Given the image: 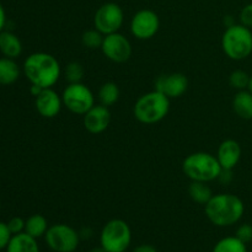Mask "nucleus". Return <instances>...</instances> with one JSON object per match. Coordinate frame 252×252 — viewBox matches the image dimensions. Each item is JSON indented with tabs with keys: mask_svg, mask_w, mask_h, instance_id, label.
I'll return each instance as SVG.
<instances>
[{
	"mask_svg": "<svg viewBox=\"0 0 252 252\" xmlns=\"http://www.w3.org/2000/svg\"><path fill=\"white\" fill-rule=\"evenodd\" d=\"M62 68L56 57L46 52H36L25 59L24 74L31 85L49 89L61 78Z\"/></svg>",
	"mask_w": 252,
	"mask_h": 252,
	"instance_id": "nucleus-1",
	"label": "nucleus"
},
{
	"mask_svg": "<svg viewBox=\"0 0 252 252\" xmlns=\"http://www.w3.org/2000/svg\"><path fill=\"white\" fill-rule=\"evenodd\" d=\"M204 207L207 218L217 226L234 225L245 213L243 199L231 193L213 194Z\"/></svg>",
	"mask_w": 252,
	"mask_h": 252,
	"instance_id": "nucleus-2",
	"label": "nucleus"
},
{
	"mask_svg": "<svg viewBox=\"0 0 252 252\" xmlns=\"http://www.w3.org/2000/svg\"><path fill=\"white\" fill-rule=\"evenodd\" d=\"M184 174L191 181L211 182L219 179L221 166L218 159L209 153L198 152L189 154L182 162Z\"/></svg>",
	"mask_w": 252,
	"mask_h": 252,
	"instance_id": "nucleus-3",
	"label": "nucleus"
},
{
	"mask_svg": "<svg viewBox=\"0 0 252 252\" xmlns=\"http://www.w3.org/2000/svg\"><path fill=\"white\" fill-rule=\"evenodd\" d=\"M170 111V98L160 91H150L140 96L135 102L133 113L143 125H154L167 116Z\"/></svg>",
	"mask_w": 252,
	"mask_h": 252,
	"instance_id": "nucleus-4",
	"label": "nucleus"
},
{
	"mask_svg": "<svg viewBox=\"0 0 252 252\" xmlns=\"http://www.w3.org/2000/svg\"><path fill=\"white\" fill-rule=\"evenodd\" d=\"M221 48L233 61H244L252 53L251 29L241 24L226 27L221 37Z\"/></svg>",
	"mask_w": 252,
	"mask_h": 252,
	"instance_id": "nucleus-5",
	"label": "nucleus"
},
{
	"mask_svg": "<svg viewBox=\"0 0 252 252\" xmlns=\"http://www.w3.org/2000/svg\"><path fill=\"white\" fill-rule=\"evenodd\" d=\"M100 240L107 252H125L132 241V231L125 220L112 219L103 226Z\"/></svg>",
	"mask_w": 252,
	"mask_h": 252,
	"instance_id": "nucleus-6",
	"label": "nucleus"
},
{
	"mask_svg": "<svg viewBox=\"0 0 252 252\" xmlns=\"http://www.w3.org/2000/svg\"><path fill=\"white\" fill-rule=\"evenodd\" d=\"M63 106L75 115H85L95 106V96L93 91L83 83L69 84L62 94Z\"/></svg>",
	"mask_w": 252,
	"mask_h": 252,
	"instance_id": "nucleus-7",
	"label": "nucleus"
},
{
	"mask_svg": "<svg viewBox=\"0 0 252 252\" xmlns=\"http://www.w3.org/2000/svg\"><path fill=\"white\" fill-rule=\"evenodd\" d=\"M46 243L54 252H74L78 249L80 235L75 229L66 224H56L47 230Z\"/></svg>",
	"mask_w": 252,
	"mask_h": 252,
	"instance_id": "nucleus-8",
	"label": "nucleus"
},
{
	"mask_svg": "<svg viewBox=\"0 0 252 252\" xmlns=\"http://www.w3.org/2000/svg\"><path fill=\"white\" fill-rule=\"evenodd\" d=\"M125 21L122 7L116 2H105L101 5L94 16V27L103 36L120 31Z\"/></svg>",
	"mask_w": 252,
	"mask_h": 252,
	"instance_id": "nucleus-9",
	"label": "nucleus"
},
{
	"mask_svg": "<svg viewBox=\"0 0 252 252\" xmlns=\"http://www.w3.org/2000/svg\"><path fill=\"white\" fill-rule=\"evenodd\" d=\"M160 27L159 16L150 9H143L135 12L130 21V32L138 39H150L158 33Z\"/></svg>",
	"mask_w": 252,
	"mask_h": 252,
	"instance_id": "nucleus-10",
	"label": "nucleus"
},
{
	"mask_svg": "<svg viewBox=\"0 0 252 252\" xmlns=\"http://www.w3.org/2000/svg\"><path fill=\"white\" fill-rule=\"evenodd\" d=\"M101 51L110 61L115 63H125L132 56V44L127 37L120 32H115L103 37Z\"/></svg>",
	"mask_w": 252,
	"mask_h": 252,
	"instance_id": "nucleus-11",
	"label": "nucleus"
},
{
	"mask_svg": "<svg viewBox=\"0 0 252 252\" xmlns=\"http://www.w3.org/2000/svg\"><path fill=\"white\" fill-rule=\"evenodd\" d=\"M189 88L186 75L181 73H172L160 75L155 80V90L160 91L169 98H176L184 95Z\"/></svg>",
	"mask_w": 252,
	"mask_h": 252,
	"instance_id": "nucleus-12",
	"label": "nucleus"
},
{
	"mask_svg": "<svg viewBox=\"0 0 252 252\" xmlns=\"http://www.w3.org/2000/svg\"><path fill=\"white\" fill-rule=\"evenodd\" d=\"M34 105L36 110L42 117L44 118H54L61 112L63 100L62 96H59L52 88L43 89L38 96H36Z\"/></svg>",
	"mask_w": 252,
	"mask_h": 252,
	"instance_id": "nucleus-13",
	"label": "nucleus"
},
{
	"mask_svg": "<svg viewBox=\"0 0 252 252\" xmlns=\"http://www.w3.org/2000/svg\"><path fill=\"white\" fill-rule=\"evenodd\" d=\"M111 122V112L103 105H95L84 115V127L91 134L105 132Z\"/></svg>",
	"mask_w": 252,
	"mask_h": 252,
	"instance_id": "nucleus-14",
	"label": "nucleus"
},
{
	"mask_svg": "<svg viewBox=\"0 0 252 252\" xmlns=\"http://www.w3.org/2000/svg\"><path fill=\"white\" fill-rule=\"evenodd\" d=\"M217 159L223 170H233L241 159V147L236 140L226 139L219 145Z\"/></svg>",
	"mask_w": 252,
	"mask_h": 252,
	"instance_id": "nucleus-15",
	"label": "nucleus"
},
{
	"mask_svg": "<svg viewBox=\"0 0 252 252\" xmlns=\"http://www.w3.org/2000/svg\"><path fill=\"white\" fill-rule=\"evenodd\" d=\"M0 53L6 58L11 59H16L21 56L22 43L14 32H0Z\"/></svg>",
	"mask_w": 252,
	"mask_h": 252,
	"instance_id": "nucleus-16",
	"label": "nucleus"
},
{
	"mask_svg": "<svg viewBox=\"0 0 252 252\" xmlns=\"http://www.w3.org/2000/svg\"><path fill=\"white\" fill-rule=\"evenodd\" d=\"M6 252H39L37 239L32 238L25 231L12 235L6 248Z\"/></svg>",
	"mask_w": 252,
	"mask_h": 252,
	"instance_id": "nucleus-17",
	"label": "nucleus"
},
{
	"mask_svg": "<svg viewBox=\"0 0 252 252\" xmlns=\"http://www.w3.org/2000/svg\"><path fill=\"white\" fill-rule=\"evenodd\" d=\"M20 66L15 59L2 57L0 58V85L7 86L16 83L20 78Z\"/></svg>",
	"mask_w": 252,
	"mask_h": 252,
	"instance_id": "nucleus-18",
	"label": "nucleus"
},
{
	"mask_svg": "<svg viewBox=\"0 0 252 252\" xmlns=\"http://www.w3.org/2000/svg\"><path fill=\"white\" fill-rule=\"evenodd\" d=\"M234 112L243 120H252V93L249 90L238 91L233 100Z\"/></svg>",
	"mask_w": 252,
	"mask_h": 252,
	"instance_id": "nucleus-19",
	"label": "nucleus"
},
{
	"mask_svg": "<svg viewBox=\"0 0 252 252\" xmlns=\"http://www.w3.org/2000/svg\"><path fill=\"white\" fill-rule=\"evenodd\" d=\"M189 194L192 201L198 204H204V206L213 197V192H212L211 187L207 185V182L199 181H192L189 184Z\"/></svg>",
	"mask_w": 252,
	"mask_h": 252,
	"instance_id": "nucleus-20",
	"label": "nucleus"
},
{
	"mask_svg": "<svg viewBox=\"0 0 252 252\" xmlns=\"http://www.w3.org/2000/svg\"><path fill=\"white\" fill-rule=\"evenodd\" d=\"M47 230H48V221L41 214H33L29 219H26L25 233L31 235L32 238H41V236L46 235Z\"/></svg>",
	"mask_w": 252,
	"mask_h": 252,
	"instance_id": "nucleus-21",
	"label": "nucleus"
},
{
	"mask_svg": "<svg viewBox=\"0 0 252 252\" xmlns=\"http://www.w3.org/2000/svg\"><path fill=\"white\" fill-rule=\"evenodd\" d=\"M120 98V88L113 81H107L103 84L98 90V101L100 105L110 107V106L115 105Z\"/></svg>",
	"mask_w": 252,
	"mask_h": 252,
	"instance_id": "nucleus-22",
	"label": "nucleus"
},
{
	"mask_svg": "<svg viewBox=\"0 0 252 252\" xmlns=\"http://www.w3.org/2000/svg\"><path fill=\"white\" fill-rule=\"evenodd\" d=\"M213 252H248L246 244L236 236H228L221 239L214 246Z\"/></svg>",
	"mask_w": 252,
	"mask_h": 252,
	"instance_id": "nucleus-23",
	"label": "nucleus"
},
{
	"mask_svg": "<svg viewBox=\"0 0 252 252\" xmlns=\"http://www.w3.org/2000/svg\"><path fill=\"white\" fill-rule=\"evenodd\" d=\"M103 37L105 36L96 29L88 30V31L84 32L83 36H81V43H83V46L86 47L88 49L101 48L103 42Z\"/></svg>",
	"mask_w": 252,
	"mask_h": 252,
	"instance_id": "nucleus-24",
	"label": "nucleus"
},
{
	"mask_svg": "<svg viewBox=\"0 0 252 252\" xmlns=\"http://www.w3.org/2000/svg\"><path fill=\"white\" fill-rule=\"evenodd\" d=\"M84 74H85L84 66L80 63H78V62H71L64 69V76H65V80L69 84L81 83Z\"/></svg>",
	"mask_w": 252,
	"mask_h": 252,
	"instance_id": "nucleus-25",
	"label": "nucleus"
},
{
	"mask_svg": "<svg viewBox=\"0 0 252 252\" xmlns=\"http://www.w3.org/2000/svg\"><path fill=\"white\" fill-rule=\"evenodd\" d=\"M250 78L246 71L244 70H234L229 76V84L235 90H248L249 84H250Z\"/></svg>",
	"mask_w": 252,
	"mask_h": 252,
	"instance_id": "nucleus-26",
	"label": "nucleus"
},
{
	"mask_svg": "<svg viewBox=\"0 0 252 252\" xmlns=\"http://www.w3.org/2000/svg\"><path fill=\"white\" fill-rule=\"evenodd\" d=\"M6 224L10 233H11L12 235H16V234L24 233L25 225H26V220H24V219L20 218V217H14V218L10 219Z\"/></svg>",
	"mask_w": 252,
	"mask_h": 252,
	"instance_id": "nucleus-27",
	"label": "nucleus"
},
{
	"mask_svg": "<svg viewBox=\"0 0 252 252\" xmlns=\"http://www.w3.org/2000/svg\"><path fill=\"white\" fill-rule=\"evenodd\" d=\"M11 238L12 234L10 233L7 224L4 223V221H0V251L7 248Z\"/></svg>",
	"mask_w": 252,
	"mask_h": 252,
	"instance_id": "nucleus-28",
	"label": "nucleus"
},
{
	"mask_svg": "<svg viewBox=\"0 0 252 252\" xmlns=\"http://www.w3.org/2000/svg\"><path fill=\"white\" fill-rule=\"evenodd\" d=\"M236 238L240 239L243 243L249 244L252 241V225L251 224H243L236 230Z\"/></svg>",
	"mask_w": 252,
	"mask_h": 252,
	"instance_id": "nucleus-29",
	"label": "nucleus"
},
{
	"mask_svg": "<svg viewBox=\"0 0 252 252\" xmlns=\"http://www.w3.org/2000/svg\"><path fill=\"white\" fill-rule=\"evenodd\" d=\"M239 19H240L241 25L249 27V29H252V2L245 5V6L241 9Z\"/></svg>",
	"mask_w": 252,
	"mask_h": 252,
	"instance_id": "nucleus-30",
	"label": "nucleus"
},
{
	"mask_svg": "<svg viewBox=\"0 0 252 252\" xmlns=\"http://www.w3.org/2000/svg\"><path fill=\"white\" fill-rule=\"evenodd\" d=\"M233 170H221L220 175H219V180L224 184H229L233 180V175H231Z\"/></svg>",
	"mask_w": 252,
	"mask_h": 252,
	"instance_id": "nucleus-31",
	"label": "nucleus"
},
{
	"mask_svg": "<svg viewBox=\"0 0 252 252\" xmlns=\"http://www.w3.org/2000/svg\"><path fill=\"white\" fill-rule=\"evenodd\" d=\"M133 252H158L157 249L152 245H148V244H144V245H140L138 248H135Z\"/></svg>",
	"mask_w": 252,
	"mask_h": 252,
	"instance_id": "nucleus-32",
	"label": "nucleus"
},
{
	"mask_svg": "<svg viewBox=\"0 0 252 252\" xmlns=\"http://www.w3.org/2000/svg\"><path fill=\"white\" fill-rule=\"evenodd\" d=\"M5 24H6V14H5L4 6L0 2V32L4 31Z\"/></svg>",
	"mask_w": 252,
	"mask_h": 252,
	"instance_id": "nucleus-33",
	"label": "nucleus"
},
{
	"mask_svg": "<svg viewBox=\"0 0 252 252\" xmlns=\"http://www.w3.org/2000/svg\"><path fill=\"white\" fill-rule=\"evenodd\" d=\"M42 90H43V89L39 88V86H37V85H31V88H30V93H31L32 96H34V97H36V96H38L39 94H41Z\"/></svg>",
	"mask_w": 252,
	"mask_h": 252,
	"instance_id": "nucleus-34",
	"label": "nucleus"
},
{
	"mask_svg": "<svg viewBox=\"0 0 252 252\" xmlns=\"http://www.w3.org/2000/svg\"><path fill=\"white\" fill-rule=\"evenodd\" d=\"M91 252H107L105 250V249L102 248V246H101V248H95V249H93V250H91Z\"/></svg>",
	"mask_w": 252,
	"mask_h": 252,
	"instance_id": "nucleus-35",
	"label": "nucleus"
},
{
	"mask_svg": "<svg viewBox=\"0 0 252 252\" xmlns=\"http://www.w3.org/2000/svg\"><path fill=\"white\" fill-rule=\"evenodd\" d=\"M249 91H251L252 93V75H251V78H250V84H249V89H248Z\"/></svg>",
	"mask_w": 252,
	"mask_h": 252,
	"instance_id": "nucleus-36",
	"label": "nucleus"
},
{
	"mask_svg": "<svg viewBox=\"0 0 252 252\" xmlns=\"http://www.w3.org/2000/svg\"><path fill=\"white\" fill-rule=\"evenodd\" d=\"M0 208H1V203H0Z\"/></svg>",
	"mask_w": 252,
	"mask_h": 252,
	"instance_id": "nucleus-37",
	"label": "nucleus"
}]
</instances>
